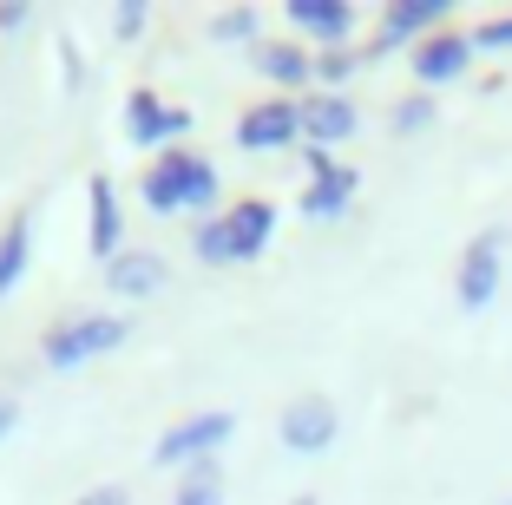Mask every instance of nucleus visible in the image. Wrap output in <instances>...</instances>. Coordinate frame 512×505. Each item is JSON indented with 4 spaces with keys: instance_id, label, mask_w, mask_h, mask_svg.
<instances>
[{
    "instance_id": "21",
    "label": "nucleus",
    "mask_w": 512,
    "mask_h": 505,
    "mask_svg": "<svg viewBox=\"0 0 512 505\" xmlns=\"http://www.w3.org/2000/svg\"><path fill=\"white\" fill-rule=\"evenodd\" d=\"M480 46H512V20H486V27H480Z\"/></svg>"
},
{
    "instance_id": "5",
    "label": "nucleus",
    "mask_w": 512,
    "mask_h": 505,
    "mask_svg": "<svg viewBox=\"0 0 512 505\" xmlns=\"http://www.w3.org/2000/svg\"><path fill=\"white\" fill-rule=\"evenodd\" d=\"M329 440H335V401L302 394V401L283 407V446L289 453H322Z\"/></svg>"
},
{
    "instance_id": "28",
    "label": "nucleus",
    "mask_w": 512,
    "mask_h": 505,
    "mask_svg": "<svg viewBox=\"0 0 512 505\" xmlns=\"http://www.w3.org/2000/svg\"><path fill=\"white\" fill-rule=\"evenodd\" d=\"M506 505H512V499H506Z\"/></svg>"
},
{
    "instance_id": "11",
    "label": "nucleus",
    "mask_w": 512,
    "mask_h": 505,
    "mask_svg": "<svg viewBox=\"0 0 512 505\" xmlns=\"http://www.w3.org/2000/svg\"><path fill=\"white\" fill-rule=\"evenodd\" d=\"M86 204H92V256L112 263L119 256V197H112V178H86Z\"/></svg>"
},
{
    "instance_id": "25",
    "label": "nucleus",
    "mask_w": 512,
    "mask_h": 505,
    "mask_svg": "<svg viewBox=\"0 0 512 505\" xmlns=\"http://www.w3.org/2000/svg\"><path fill=\"white\" fill-rule=\"evenodd\" d=\"M14 420H20V407H14V394H0V440L14 433Z\"/></svg>"
},
{
    "instance_id": "18",
    "label": "nucleus",
    "mask_w": 512,
    "mask_h": 505,
    "mask_svg": "<svg viewBox=\"0 0 512 505\" xmlns=\"http://www.w3.org/2000/svg\"><path fill=\"white\" fill-rule=\"evenodd\" d=\"M256 66H263L270 79H283V86H296V79H309V60H302L296 46H263V53H256Z\"/></svg>"
},
{
    "instance_id": "1",
    "label": "nucleus",
    "mask_w": 512,
    "mask_h": 505,
    "mask_svg": "<svg viewBox=\"0 0 512 505\" xmlns=\"http://www.w3.org/2000/svg\"><path fill=\"white\" fill-rule=\"evenodd\" d=\"M270 230H276L270 204H237L230 217L197 230V256H204V263H250V256L270 243Z\"/></svg>"
},
{
    "instance_id": "4",
    "label": "nucleus",
    "mask_w": 512,
    "mask_h": 505,
    "mask_svg": "<svg viewBox=\"0 0 512 505\" xmlns=\"http://www.w3.org/2000/svg\"><path fill=\"white\" fill-rule=\"evenodd\" d=\"M230 427H237V414H197V420H184V427H171L165 440L151 446V466H204L217 446L230 440Z\"/></svg>"
},
{
    "instance_id": "10",
    "label": "nucleus",
    "mask_w": 512,
    "mask_h": 505,
    "mask_svg": "<svg viewBox=\"0 0 512 505\" xmlns=\"http://www.w3.org/2000/svg\"><path fill=\"white\" fill-rule=\"evenodd\" d=\"M106 283L119 289V296H158V289H165V263L151 250H119L106 263Z\"/></svg>"
},
{
    "instance_id": "15",
    "label": "nucleus",
    "mask_w": 512,
    "mask_h": 505,
    "mask_svg": "<svg viewBox=\"0 0 512 505\" xmlns=\"http://www.w3.org/2000/svg\"><path fill=\"white\" fill-rule=\"evenodd\" d=\"M447 7H453V0H401V7L388 14V27H381V40H407V33L440 27V20H447Z\"/></svg>"
},
{
    "instance_id": "22",
    "label": "nucleus",
    "mask_w": 512,
    "mask_h": 505,
    "mask_svg": "<svg viewBox=\"0 0 512 505\" xmlns=\"http://www.w3.org/2000/svg\"><path fill=\"white\" fill-rule=\"evenodd\" d=\"M138 27H145V0H125L119 7V33H138Z\"/></svg>"
},
{
    "instance_id": "24",
    "label": "nucleus",
    "mask_w": 512,
    "mask_h": 505,
    "mask_svg": "<svg viewBox=\"0 0 512 505\" xmlns=\"http://www.w3.org/2000/svg\"><path fill=\"white\" fill-rule=\"evenodd\" d=\"M79 505H132V499H125L119 486H99V492H86V499H79Z\"/></svg>"
},
{
    "instance_id": "17",
    "label": "nucleus",
    "mask_w": 512,
    "mask_h": 505,
    "mask_svg": "<svg viewBox=\"0 0 512 505\" xmlns=\"http://www.w3.org/2000/svg\"><path fill=\"white\" fill-rule=\"evenodd\" d=\"M178 505H224V479H217V466H191V473L178 479Z\"/></svg>"
},
{
    "instance_id": "8",
    "label": "nucleus",
    "mask_w": 512,
    "mask_h": 505,
    "mask_svg": "<svg viewBox=\"0 0 512 505\" xmlns=\"http://www.w3.org/2000/svg\"><path fill=\"white\" fill-rule=\"evenodd\" d=\"M296 132H302V105H256L250 119L237 125V145H250V151H276V145H289Z\"/></svg>"
},
{
    "instance_id": "9",
    "label": "nucleus",
    "mask_w": 512,
    "mask_h": 505,
    "mask_svg": "<svg viewBox=\"0 0 512 505\" xmlns=\"http://www.w3.org/2000/svg\"><path fill=\"white\" fill-rule=\"evenodd\" d=\"M467 53H473V40H460V33H434V40H421V53H414V73H421V86L460 79V73H467Z\"/></svg>"
},
{
    "instance_id": "20",
    "label": "nucleus",
    "mask_w": 512,
    "mask_h": 505,
    "mask_svg": "<svg viewBox=\"0 0 512 505\" xmlns=\"http://www.w3.org/2000/svg\"><path fill=\"white\" fill-rule=\"evenodd\" d=\"M250 27H256V14H230V20H217V40H243Z\"/></svg>"
},
{
    "instance_id": "6",
    "label": "nucleus",
    "mask_w": 512,
    "mask_h": 505,
    "mask_svg": "<svg viewBox=\"0 0 512 505\" xmlns=\"http://www.w3.org/2000/svg\"><path fill=\"white\" fill-rule=\"evenodd\" d=\"M499 289V237L486 230L480 243H467V256H460V309H486Z\"/></svg>"
},
{
    "instance_id": "12",
    "label": "nucleus",
    "mask_w": 512,
    "mask_h": 505,
    "mask_svg": "<svg viewBox=\"0 0 512 505\" xmlns=\"http://www.w3.org/2000/svg\"><path fill=\"white\" fill-rule=\"evenodd\" d=\"M289 20L302 33H316V40H342L355 27V7L348 0H289Z\"/></svg>"
},
{
    "instance_id": "16",
    "label": "nucleus",
    "mask_w": 512,
    "mask_h": 505,
    "mask_svg": "<svg viewBox=\"0 0 512 505\" xmlns=\"http://www.w3.org/2000/svg\"><path fill=\"white\" fill-rule=\"evenodd\" d=\"M27 243H33V223L14 217L7 230H0V296L20 283V269H27Z\"/></svg>"
},
{
    "instance_id": "14",
    "label": "nucleus",
    "mask_w": 512,
    "mask_h": 505,
    "mask_svg": "<svg viewBox=\"0 0 512 505\" xmlns=\"http://www.w3.org/2000/svg\"><path fill=\"white\" fill-rule=\"evenodd\" d=\"M302 132L316 138V151L335 145V138L355 132V105H348V99H316V105H302Z\"/></svg>"
},
{
    "instance_id": "3",
    "label": "nucleus",
    "mask_w": 512,
    "mask_h": 505,
    "mask_svg": "<svg viewBox=\"0 0 512 505\" xmlns=\"http://www.w3.org/2000/svg\"><path fill=\"white\" fill-rule=\"evenodd\" d=\"M125 335H132V322H119V315H79V322H60L46 335L40 355L53 361V368H86L92 355H112Z\"/></svg>"
},
{
    "instance_id": "7",
    "label": "nucleus",
    "mask_w": 512,
    "mask_h": 505,
    "mask_svg": "<svg viewBox=\"0 0 512 505\" xmlns=\"http://www.w3.org/2000/svg\"><path fill=\"white\" fill-rule=\"evenodd\" d=\"M309 171H316V178L302 191V217H342V204L355 197V171H348V164H329L322 151L309 158Z\"/></svg>"
},
{
    "instance_id": "23",
    "label": "nucleus",
    "mask_w": 512,
    "mask_h": 505,
    "mask_svg": "<svg viewBox=\"0 0 512 505\" xmlns=\"http://www.w3.org/2000/svg\"><path fill=\"white\" fill-rule=\"evenodd\" d=\"M348 66H355V60H348V53H322V60H316V73H322V79H342Z\"/></svg>"
},
{
    "instance_id": "26",
    "label": "nucleus",
    "mask_w": 512,
    "mask_h": 505,
    "mask_svg": "<svg viewBox=\"0 0 512 505\" xmlns=\"http://www.w3.org/2000/svg\"><path fill=\"white\" fill-rule=\"evenodd\" d=\"M20 20H27V7H0V33H14Z\"/></svg>"
},
{
    "instance_id": "2",
    "label": "nucleus",
    "mask_w": 512,
    "mask_h": 505,
    "mask_svg": "<svg viewBox=\"0 0 512 505\" xmlns=\"http://www.w3.org/2000/svg\"><path fill=\"white\" fill-rule=\"evenodd\" d=\"M217 197V171L191 151H165V164L145 171V204L151 210H184V204H211Z\"/></svg>"
},
{
    "instance_id": "13",
    "label": "nucleus",
    "mask_w": 512,
    "mask_h": 505,
    "mask_svg": "<svg viewBox=\"0 0 512 505\" xmlns=\"http://www.w3.org/2000/svg\"><path fill=\"white\" fill-rule=\"evenodd\" d=\"M184 125H191L184 112L158 105L151 92H132V145H158V138H178Z\"/></svg>"
},
{
    "instance_id": "27",
    "label": "nucleus",
    "mask_w": 512,
    "mask_h": 505,
    "mask_svg": "<svg viewBox=\"0 0 512 505\" xmlns=\"http://www.w3.org/2000/svg\"><path fill=\"white\" fill-rule=\"evenodd\" d=\"M289 505H316V499H289Z\"/></svg>"
},
{
    "instance_id": "19",
    "label": "nucleus",
    "mask_w": 512,
    "mask_h": 505,
    "mask_svg": "<svg viewBox=\"0 0 512 505\" xmlns=\"http://www.w3.org/2000/svg\"><path fill=\"white\" fill-rule=\"evenodd\" d=\"M427 119H434V105H427V99H407L394 125H401V132H414V125H427Z\"/></svg>"
}]
</instances>
